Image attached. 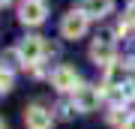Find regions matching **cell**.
Returning <instances> with one entry per match:
<instances>
[{"instance_id":"cell-1","label":"cell","mask_w":135,"mask_h":129,"mask_svg":"<svg viewBox=\"0 0 135 129\" xmlns=\"http://www.w3.org/2000/svg\"><path fill=\"white\" fill-rule=\"evenodd\" d=\"M114 57H117L114 39H111V33L105 30V33H99L96 39H93V45H90V60L96 63V66H111Z\"/></svg>"},{"instance_id":"cell-2","label":"cell","mask_w":135,"mask_h":129,"mask_svg":"<svg viewBox=\"0 0 135 129\" xmlns=\"http://www.w3.org/2000/svg\"><path fill=\"white\" fill-rule=\"evenodd\" d=\"M99 99H102V90L99 87H90V84H81L72 90V102L78 111H96L99 108Z\"/></svg>"},{"instance_id":"cell-3","label":"cell","mask_w":135,"mask_h":129,"mask_svg":"<svg viewBox=\"0 0 135 129\" xmlns=\"http://www.w3.org/2000/svg\"><path fill=\"white\" fill-rule=\"evenodd\" d=\"M60 33L66 36V39H81L87 33V15L81 9H72V12H66L63 15V24H60Z\"/></svg>"},{"instance_id":"cell-4","label":"cell","mask_w":135,"mask_h":129,"mask_svg":"<svg viewBox=\"0 0 135 129\" xmlns=\"http://www.w3.org/2000/svg\"><path fill=\"white\" fill-rule=\"evenodd\" d=\"M18 54H21V63H24V66L39 63V60H42V54H45V42H42V36H27V39H21Z\"/></svg>"},{"instance_id":"cell-5","label":"cell","mask_w":135,"mask_h":129,"mask_svg":"<svg viewBox=\"0 0 135 129\" xmlns=\"http://www.w3.org/2000/svg\"><path fill=\"white\" fill-rule=\"evenodd\" d=\"M18 15H21V21L24 24H42L45 21V15H48V6H45V0H24L21 3V9H18Z\"/></svg>"},{"instance_id":"cell-6","label":"cell","mask_w":135,"mask_h":129,"mask_svg":"<svg viewBox=\"0 0 135 129\" xmlns=\"http://www.w3.org/2000/svg\"><path fill=\"white\" fill-rule=\"evenodd\" d=\"M51 87L60 90V93L75 90V87H78V72H75L72 66H57V69L51 72Z\"/></svg>"},{"instance_id":"cell-7","label":"cell","mask_w":135,"mask_h":129,"mask_svg":"<svg viewBox=\"0 0 135 129\" xmlns=\"http://www.w3.org/2000/svg\"><path fill=\"white\" fill-rule=\"evenodd\" d=\"M24 123H27V129H51L54 114H51L45 105H30V108L24 111Z\"/></svg>"},{"instance_id":"cell-8","label":"cell","mask_w":135,"mask_h":129,"mask_svg":"<svg viewBox=\"0 0 135 129\" xmlns=\"http://www.w3.org/2000/svg\"><path fill=\"white\" fill-rule=\"evenodd\" d=\"M81 12L87 18H102L111 12V0H81Z\"/></svg>"},{"instance_id":"cell-9","label":"cell","mask_w":135,"mask_h":129,"mask_svg":"<svg viewBox=\"0 0 135 129\" xmlns=\"http://www.w3.org/2000/svg\"><path fill=\"white\" fill-rule=\"evenodd\" d=\"M9 90H12V72L0 69V93H9Z\"/></svg>"},{"instance_id":"cell-10","label":"cell","mask_w":135,"mask_h":129,"mask_svg":"<svg viewBox=\"0 0 135 129\" xmlns=\"http://www.w3.org/2000/svg\"><path fill=\"white\" fill-rule=\"evenodd\" d=\"M123 24H129V27H135V0L129 6H126V15H123Z\"/></svg>"},{"instance_id":"cell-11","label":"cell","mask_w":135,"mask_h":129,"mask_svg":"<svg viewBox=\"0 0 135 129\" xmlns=\"http://www.w3.org/2000/svg\"><path fill=\"white\" fill-rule=\"evenodd\" d=\"M120 129H135V114H129V117H126V120H123V126H120Z\"/></svg>"},{"instance_id":"cell-12","label":"cell","mask_w":135,"mask_h":129,"mask_svg":"<svg viewBox=\"0 0 135 129\" xmlns=\"http://www.w3.org/2000/svg\"><path fill=\"white\" fill-rule=\"evenodd\" d=\"M6 3H9V0H0V6H6Z\"/></svg>"},{"instance_id":"cell-13","label":"cell","mask_w":135,"mask_h":129,"mask_svg":"<svg viewBox=\"0 0 135 129\" xmlns=\"http://www.w3.org/2000/svg\"><path fill=\"white\" fill-rule=\"evenodd\" d=\"M0 129H6V123H3V120H0Z\"/></svg>"}]
</instances>
